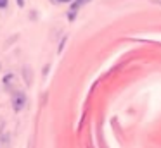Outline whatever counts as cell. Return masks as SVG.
Masks as SVG:
<instances>
[{"label":"cell","instance_id":"6da1fadb","mask_svg":"<svg viewBox=\"0 0 161 148\" xmlns=\"http://www.w3.org/2000/svg\"><path fill=\"white\" fill-rule=\"evenodd\" d=\"M26 102H28V98H26V93L25 91L12 93V109H14L16 112H21V110L25 109Z\"/></svg>","mask_w":161,"mask_h":148},{"label":"cell","instance_id":"7a4b0ae2","mask_svg":"<svg viewBox=\"0 0 161 148\" xmlns=\"http://www.w3.org/2000/svg\"><path fill=\"white\" fill-rule=\"evenodd\" d=\"M87 3H90V0H73V2L69 3V10H68V12L76 14L78 10H80L83 5H87Z\"/></svg>","mask_w":161,"mask_h":148},{"label":"cell","instance_id":"3957f363","mask_svg":"<svg viewBox=\"0 0 161 148\" xmlns=\"http://www.w3.org/2000/svg\"><path fill=\"white\" fill-rule=\"evenodd\" d=\"M16 84V76L14 74H5L4 76V88L7 89V91H11L12 88H14Z\"/></svg>","mask_w":161,"mask_h":148},{"label":"cell","instance_id":"277c9868","mask_svg":"<svg viewBox=\"0 0 161 148\" xmlns=\"http://www.w3.org/2000/svg\"><path fill=\"white\" fill-rule=\"evenodd\" d=\"M52 3H71L73 0H50Z\"/></svg>","mask_w":161,"mask_h":148},{"label":"cell","instance_id":"5b68a950","mask_svg":"<svg viewBox=\"0 0 161 148\" xmlns=\"http://www.w3.org/2000/svg\"><path fill=\"white\" fill-rule=\"evenodd\" d=\"M9 0H0V9H7Z\"/></svg>","mask_w":161,"mask_h":148},{"label":"cell","instance_id":"8992f818","mask_svg":"<svg viewBox=\"0 0 161 148\" xmlns=\"http://www.w3.org/2000/svg\"><path fill=\"white\" fill-rule=\"evenodd\" d=\"M64 41H66V38H63V41H61V45H59V52L63 50V47H64Z\"/></svg>","mask_w":161,"mask_h":148},{"label":"cell","instance_id":"52a82bcc","mask_svg":"<svg viewBox=\"0 0 161 148\" xmlns=\"http://www.w3.org/2000/svg\"><path fill=\"white\" fill-rule=\"evenodd\" d=\"M18 5L19 7H25V0H18Z\"/></svg>","mask_w":161,"mask_h":148},{"label":"cell","instance_id":"ba28073f","mask_svg":"<svg viewBox=\"0 0 161 148\" xmlns=\"http://www.w3.org/2000/svg\"><path fill=\"white\" fill-rule=\"evenodd\" d=\"M0 67H2V65H0Z\"/></svg>","mask_w":161,"mask_h":148}]
</instances>
